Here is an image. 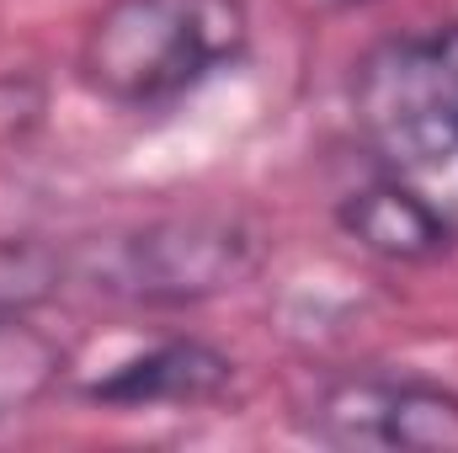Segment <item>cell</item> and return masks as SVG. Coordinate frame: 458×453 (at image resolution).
<instances>
[{"instance_id": "52a82bcc", "label": "cell", "mask_w": 458, "mask_h": 453, "mask_svg": "<svg viewBox=\"0 0 458 453\" xmlns=\"http://www.w3.org/2000/svg\"><path fill=\"white\" fill-rule=\"evenodd\" d=\"M64 373V346L27 326L21 315H5L0 310V427L27 416Z\"/></svg>"}, {"instance_id": "277c9868", "label": "cell", "mask_w": 458, "mask_h": 453, "mask_svg": "<svg viewBox=\"0 0 458 453\" xmlns=\"http://www.w3.org/2000/svg\"><path fill=\"white\" fill-rule=\"evenodd\" d=\"M304 432L326 449L458 453V389L416 373H342L310 400Z\"/></svg>"}, {"instance_id": "6da1fadb", "label": "cell", "mask_w": 458, "mask_h": 453, "mask_svg": "<svg viewBox=\"0 0 458 453\" xmlns=\"http://www.w3.org/2000/svg\"><path fill=\"white\" fill-rule=\"evenodd\" d=\"M245 43V0H113L81 43V81L113 107L155 113L240 64Z\"/></svg>"}, {"instance_id": "3957f363", "label": "cell", "mask_w": 458, "mask_h": 453, "mask_svg": "<svg viewBox=\"0 0 458 453\" xmlns=\"http://www.w3.org/2000/svg\"><path fill=\"white\" fill-rule=\"evenodd\" d=\"M97 294L144 310H182L219 299L256 272V235L240 219L187 214L149 219L139 229H117L81 256Z\"/></svg>"}, {"instance_id": "8992f818", "label": "cell", "mask_w": 458, "mask_h": 453, "mask_svg": "<svg viewBox=\"0 0 458 453\" xmlns=\"http://www.w3.org/2000/svg\"><path fill=\"white\" fill-rule=\"evenodd\" d=\"M336 219L362 251L384 261H437L443 251H454V219L437 203H427L416 187H405L400 176L346 192Z\"/></svg>"}, {"instance_id": "5b68a950", "label": "cell", "mask_w": 458, "mask_h": 453, "mask_svg": "<svg viewBox=\"0 0 458 453\" xmlns=\"http://www.w3.org/2000/svg\"><path fill=\"white\" fill-rule=\"evenodd\" d=\"M234 379V363L225 352H214L208 341H160L144 357L117 363L107 379L91 384V400L102 406H208L219 400Z\"/></svg>"}, {"instance_id": "7a4b0ae2", "label": "cell", "mask_w": 458, "mask_h": 453, "mask_svg": "<svg viewBox=\"0 0 458 453\" xmlns=\"http://www.w3.org/2000/svg\"><path fill=\"white\" fill-rule=\"evenodd\" d=\"M352 117L394 171H437L458 160V21L405 32L357 59Z\"/></svg>"}]
</instances>
